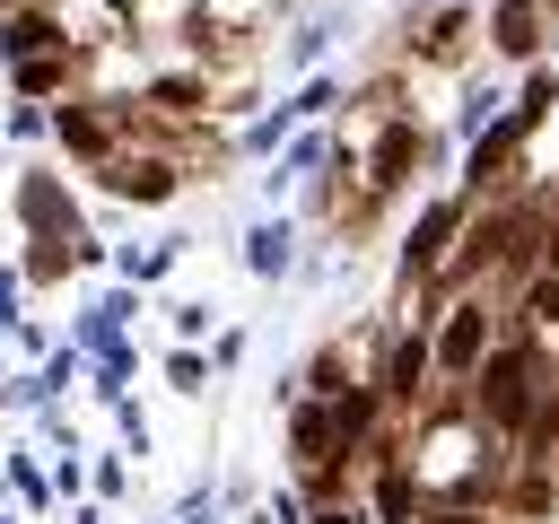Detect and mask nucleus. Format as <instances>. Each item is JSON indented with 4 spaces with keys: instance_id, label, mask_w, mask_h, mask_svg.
Segmentation results:
<instances>
[{
    "instance_id": "obj_1",
    "label": "nucleus",
    "mask_w": 559,
    "mask_h": 524,
    "mask_svg": "<svg viewBox=\"0 0 559 524\" xmlns=\"http://www.w3.org/2000/svg\"><path fill=\"white\" fill-rule=\"evenodd\" d=\"M472 384V410L498 428V437H515L524 419H533V402L550 393L542 384V358H533V341H507V349H480V367L463 376Z\"/></svg>"
},
{
    "instance_id": "obj_2",
    "label": "nucleus",
    "mask_w": 559,
    "mask_h": 524,
    "mask_svg": "<svg viewBox=\"0 0 559 524\" xmlns=\"http://www.w3.org/2000/svg\"><path fill=\"white\" fill-rule=\"evenodd\" d=\"M480 349H489V306H480V297H454L445 323H437V349H428V358H437L445 376H472Z\"/></svg>"
},
{
    "instance_id": "obj_3",
    "label": "nucleus",
    "mask_w": 559,
    "mask_h": 524,
    "mask_svg": "<svg viewBox=\"0 0 559 524\" xmlns=\"http://www.w3.org/2000/svg\"><path fill=\"white\" fill-rule=\"evenodd\" d=\"M524 306H533V332H559V279H533Z\"/></svg>"
},
{
    "instance_id": "obj_4",
    "label": "nucleus",
    "mask_w": 559,
    "mask_h": 524,
    "mask_svg": "<svg viewBox=\"0 0 559 524\" xmlns=\"http://www.w3.org/2000/svg\"><path fill=\"white\" fill-rule=\"evenodd\" d=\"M411 524H489V515H472V507H437V515H411Z\"/></svg>"
},
{
    "instance_id": "obj_5",
    "label": "nucleus",
    "mask_w": 559,
    "mask_h": 524,
    "mask_svg": "<svg viewBox=\"0 0 559 524\" xmlns=\"http://www.w3.org/2000/svg\"><path fill=\"white\" fill-rule=\"evenodd\" d=\"M314 524H358V515H341V507H323V515H314Z\"/></svg>"
}]
</instances>
